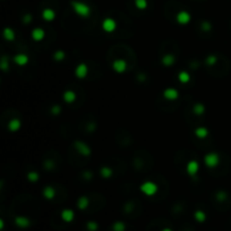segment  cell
Returning a JSON list of instances; mask_svg holds the SVG:
<instances>
[{"label": "cell", "mask_w": 231, "mask_h": 231, "mask_svg": "<svg viewBox=\"0 0 231 231\" xmlns=\"http://www.w3.org/2000/svg\"><path fill=\"white\" fill-rule=\"evenodd\" d=\"M71 7L75 10V12L80 17L87 18L90 15V8L88 5L80 2V1H72L71 2Z\"/></svg>", "instance_id": "1"}, {"label": "cell", "mask_w": 231, "mask_h": 231, "mask_svg": "<svg viewBox=\"0 0 231 231\" xmlns=\"http://www.w3.org/2000/svg\"><path fill=\"white\" fill-rule=\"evenodd\" d=\"M204 164L206 167L215 168L220 164V156L216 152H209L204 156Z\"/></svg>", "instance_id": "2"}, {"label": "cell", "mask_w": 231, "mask_h": 231, "mask_svg": "<svg viewBox=\"0 0 231 231\" xmlns=\"http://www.w3.org/2000/svg\"><path fill=\"white\" fill-rule=\"evenodd\" d=\"M140 190H141L142 193L144 194V195H147V196H153V195L158 192V186H157L156 183L148 180V182H144V183L140 186Z\"/></svg>", "instance_id": "3"}, {"label": "cell", "mask_w": 231, "mask_h": 231, "mask_svg": "<svg viewBox=\"0 0 231 231\" xmlns=\"http://www.w3.org/2000/svg\"><path fill=\"white\" fill-rule=\"evenodd\" d=\"M73 147H75V149L78 151L79 155H81V156L88 157L90 156V153H91L90 148L85 142H82V141H75L73 142Z\"/></svg>", "instance_id": "4"}, {"label": "cell", "mask_w": 231, "mask_h": 231, "mask_svg": "<svg viewBox=\"0 0 231 231\" xmlns=\"http://www.w3.org/2000/svg\"><path fill=\"white\" fill-rule=\"evenodd\" d=\"M112 68H113V70L115 71V72H117V73H123V72H125V70H126L127 63H126V61L123 59H116L115 61H113Z\"/></svg>", "instance_id": "5"}, {"label": "cell", "mask_w": 231, "mask_h": 231, "mask_svg": "<svg viewBox=\"0 0 231 231\" xmlns=\"http://www.w3.org/2000/svg\"><path fill=\"white\" fill-rule=\"evenodd\" d=\"M101 27L106 33H112L116 30V22L113 18H105L101 23Z\"/></svg>", "instance_id": "6"}, {"label": "cell", "mask_w": 231, "mask_h": 231, "mask_svg": "<svg viewBox=\"0 0 231 231\" xmlns=\"http://www.w3.org/2000/svg\"><path fill=\"white\" fill-rule=\"evenodd\" d=\"M200 164L196 160H190L186 165V172L190 176H195L198 172Z\"/></svg>", "instance_id": "7"}, {"label": "cell", "mask_w": 231, "mask_h": 231, "mask_svg": "<svg viewBox=\"0 0 231 231\" xmlns=\"http://www.w3.org/2000/svg\"><path fill=\"white\" fill-rule=\"evenodd\" d=\"M162 96H164V98L167 99V101H176L179 96V93H178V90L175 89V88H167V89L164 90Z\"/></svg>", "instance_id": "8"}, {"label": "cell", "mask_w": 231, "mask_h": 231, "mask_svg": "<svg viewBox=\"0 0 231 231\" xmlns=\"http://www.w3.org/2000/svg\"><path fill=\"white\" fill-rule=\"evenodd\" d=\"M75 75L77 78L79 79H84L88 75V67H87L86 63H79L77 67H76L75 70Z\"/></svg>", "instance_id": "9"}, {"label": "cell", "mask_w": 231, "mask_h": 231, "mask_svg": "<svg viewBox=\"0 0 231 231\" xmlns=\"http://www.w3.org/2000/svg\"><path fill=\"white\" fill-rule=\"evenodd\" d=\"M176 20H177L179 25H187L190 22V15L185 10L179 11L178 14L176 15Z\"/></svg>", "instance_id": "10"}, {"label": "cell", "mask_w": 231, "mask_h": 231, "mask_svg": "<svg viewBox=\"0 0 231 231\" xmlns=\"http://www.w3.org/2000/svg\"><path fill=\"white\" fill-rule=\"evenodd\" d=\"M12 61H14V62H15L17 66H20V67H23V66H26V64L28 63V61H30V58H28L26 54H24V53H19V54H16V55L14 56Z\"/></svg>", "instance_id": "11"}, {"label": "cell", "mask_w": 231, "mask_h": 231, "mask_svg": "<svg viewBox=\"0 0 231 231\" xmlns=\"http://www.w3.org/2000/svg\"><path fill=\"white\" fill-rule=\"evenodd\" d=\"M44 37H45V32L42 30V28H40V27L34 28V30H32V38H33L34 41L40 42Z\"/></svg>", "instance_id": "12"}, {"label": "cell", "mask_w": 231, "mask_h": 231, "mask_svg": "<svg viewBox=\"0 0 231 231\" xmlns=\"http://www.w3.org/2000/svg\"><path fill=\"white\" fill-rule=\"evenodd\" d=\"M20 126H22V122L18 119H10L9 123H8V130L10 131V132H17L20 129Z\"/></svg>", "instance_id": "13"}, {"label": "cell", "mask_w": 231, "mask_h": 231, "mask_svg": "<svg viewBox=\"0 0 231 231\" xmlns=\"http://www.w3.org/2000/svg\"><path fill=\"white\" fill-rule=\"evenodd\" d=\"M42 17L44 20L46 22H52L53 19L55 18V11L53 9H50V8H46L44 10L42 11Z\"/></svg>", "instance_id": "14"}, {"label": "cell", "mask_w": 231, "mask_h": 231, "mask_svg": "<svg viewBox=\"0 0 231 231\" xmlns=\"http://www.w3.org/2000/svg\"><path fill=\"white\" fill-rule=\"evenodd\" d=\"M61 218L62 220L66 222H71V221L75 219V212L70 209H66L61 212Z\"/></svg>", "instance_id": "15"}, {"label": "cell", "mask_w": 231, "mask_h": 231, "mask_svg": "<svg viewBox=\"0 0 231 231\" xmlns=\"http://www.w3.org/2000/svg\"><path fill=\"white\" fill-rule=\"evenodd\" d=\"M15 223L19 228H27L30 224V221L26 216H17L15 219Z\"/></svg>", "instance_id": "16"}, {"label": "cell", "mask_w": 231, "mask_h": 231, "mask_svg": "<svg viewBox=\"0 0 231 231\" xmlns=\"http://www.w3.org/2000/svg\"><path fill=\"white\" fill-rule=\"evenodd\" d=\"M176 61V58L174 54H166V55L162 56V59H161V63L164 64L165 67H170L172 64L175 63Z\"/></svg>", "instance_id": "17"}, {"label": "cell", "mask_w": 231, "mask_h": 231, "mask_svg": "<svg viewBox=\"0 0 231 231\" xmlns=\"http://www.w3.org/2000/svg\"><path fill=\"white\" fill-rule=\"evenodd\" d=\"M76 98H77V95H76L75 91H72V90H67V91H64L63 94V101L68 104H71V103H73L76 101Z\"/></svg>", "instance_id": "18"}, {"label": "cell", "mask_w": 231, "mask_h": 231, "mask_svg": "<svg viewBox=\"0 0 231 231\" xmlns=\"http://www.w3.org/2000/svg\"><path fill=\"white\" fill-rule=\"evenodd\" d=\"M194 133H195V135H196L198 139H204L209 135V130L204 126H200L197 127V129H195Z\"/></svg>", "instance_id": "19"}, {"label": "cell", "mask_w": 231, "mask_h": 231, "mask_svg": "<svg viewBox=\"0 0 231 231\" xmlns=\"http://www.w3.org/2000/svg\"><path fill=\"white\" fill-rule=\"evenodd\" d=\"M43 196L48 200H52L55 196V190L52 186H46L43 190Z\"/></svg>", "instance_id": "20"}, {"label": "cell", "mask_w": 231, "mask_h": 231, "mask_svg": "<svg viewBox=\"0 0 231 231\" xmlns=\"http://www.w3.org/2000/svg\"><path fill=\"white\" fill-rule=\"evenodd\" d=\"M77 205H78V208L80 210L87 209V208H88V205H89V200H88L87 196H81V197H79Z\"/></svg>", "instance_id": "21"}, {"label": "cell", "mask_w": 231, "mask_h": 231, "mask_svg": "<svg viewBox=\"0 0 231 231\" xmlns=\"http://www.w3.org/2000/svg\"><path fill=\"white\" fill-rule=\"evenodd\" d=\"M178 80L182 84H187L190 80V75L187 71H180L178 73Z\"/></svg>", "instance_id": "22"}, {"label": "cell", "mask_w": 231, "mask_h": 231, "mask_svg": "<svg viewBox=\"0 0 231 231\" xmlns=\"http://www.w3.org/2000/svg\"><path fill=\"white\" fill-rule=\"evenodd\" d=\"M4 37L9 42L14 41L15 40V32L9 27H6L4 30Z\"/></svg>", "instance_id": "23"}, {"label": "cell", "mask_w": 231, "mask_h": 231, "mask_svg": "<svg viewBox=\"0 0 231 231\" xmlns=\"http://www.w3.org/2000/svg\"><path fill=\"white\" fill-rule=\"evenodd\" d=\"M193 112L195 115H202L205 112V106L203 104H201V103H197V104L194 105Z\"/></svg>", "instance_id": "24"}, {"label": "cell", "mask_w": 231, "mask_h": 231, "mask_svg": "<svg viewBox=\"0 0 231 231\" xmlns=\"http://www.w3.org/2000/svg\"><path fill=\"white\" fill-rule=\"evenodd\" d=\"M101 175L104 178H109L113 175V169L111 167H103L101 169Z\"/></svg>", "instance_id": "25"}, {"label": "cell", "mask_w": 231, "mask_h": 231, "mask_svg": "<svg viewBox=\"0 0 231 231\" xmlns=\"http://www.w3.org/2000/svg\"><path fill=\"white\" fill-rule=\"evenodd\" d=\"M194 216H195V220L198 221V222H204L205 219H206V214H205L203 211H200V210L195 212Z\"/></svg>", "instance_id": "26"}, {"label": "cell", "mask_w": 231, "mask_h": 231, "mask_svg": "<svg viewBox=\"0 0 231 231\" xmlns=\"http://www.w3.org/2000/svg\"><path fill=\"white\" fill-rule=\"evenodd\" d=\"M134 4H135V7L138 8V9H145V8L148 7V1L147 0H134Z\"/></svg>", "instance_id": "27"}, {"label": "cell", "mask_w": 231, "mask_h": 231, "mask_svg": "<svg viewBox=\"0 0 231 231\" xmlns=\"http://www.w3.org/2000/svg\"><path fill=\"white\" fill-rule=\"evenodd\" d=\"M0 67H1V70L2 71H7L8 68H9V61L7 60L6 56H2L1 58V61H0Z\"/></svg>", "instance_id": "28"}, {"label": "cell", "mask_w": 231, "mask_h": 231, "mask_svg": "<svg viewBox=\"0 0 231 231\" xmlns=\"http://www.w3.org/2000/svg\"><path fill=\"white\" fill-rule=\"evenodd\" d=\"M113 231H124L125 230V224L123 223V222H121V221H119V222H115V223L113 224Z\"/></svg>", "instance_id": "29"}, {"label": "cell", "mask_w": 231, "mask_h": 231, "mask_svg": "<svg viewBox=\"0 0 231 231\" xmlns=\"http://www.w3.org/2000/svg\"><path fill=\"white\" fill-rule=\"evenodd\" d=\"M216 61H218V58H216V55H214V54H211V55H209L206 59H205V63L208 64V66H213V64H215L216 63Z\"/></svg>", "instance_id": "30"}, {"label": "cell", "mask_w": 231, "mask_h": 231, "mask_svg": "<svg viewBox=\"0 0 231 231\" xmlns=\"http://www.w3.org/2000/svg\"><path fill=\"white\" fill-rule=\"evenodd\" d=\"M53 58H54L55 61L60 62V61H62V60L66 58V53H64L63 51H56V52L53 54Z\"/></svg>", "instance_id": "31"}, {"label": "cell", "mask_w": 231, "mask_h": 231, "mask_svg": "<svg viewBox=\"0 0 231 231\" xmlns=\"http://www.w3.org/2000/svg\"><path fill=\"white\" fill-rule=\"evenodd\" d=\"M27 179L30 182H37L38 180V174L36 172H30L27 174Z\"/></svg>", "instance_id": "32"}, {"label": "cell", "mask_w": 231, "mask_h": 231, "mask_svg": "<svg viewBox=\"0 0 231 231\" xmlns=\"http://www.w3.org/2000/svg\"><path fill=\"white\" fill-rule=\"evenodd\" d=\"M97 228H98V224L96 223V222H88L87 223V229L89 231H96L97 230Z\"/></svg>", "instance_id": "33"}, {"label": "cell", "mask_w": 231, "mask_h": 231, "mask_svg": "<svg viewBox=\"0 0 231 231\" xmlns=\"http://www.w3.org/2000/svg\"><path fill=\"white\" fill-rule=\"evenodd\" d=\"M51 113H52L53 115H59L60 113H61V107H60L59 105H54L51 108Z\"/></svg>", "instance_id": "34"}, {"label": "cell", "mask_w": 231, "mask_h": 231, "mask_svg": "<svg viewBox=\"0 0 231 231\" xmlns=\"http://www.w3.org/2000/svg\"><path fill=\"white\" fill-rule=\"evenodd\" d=\"M216 198L219 200V201H223L227 198V194L224 193V192H219V193L216 194Z\"/></svg>", "instance_id": "35"}, {"label": "cell", "mask_w": 231, "mask_h": 231, "mask_svg": "<svg viewBox=\"0 0 231 231\" xmlns=\"http://www.w3.org/2000/svg\"><path fill=\"white\" fill-rule=\"evenodd\" d=\"M201 27H202V30H203L208 32V30H211V24H210V23H208V22H204L203 24H202Z\"/></svg>", "instance_id": "36"}, {"label": "cell", "mask_w": 231, "mask_h": 231, "mask_svg": "<svg viewBox=\"0 0 231 231\" xmlns=\"http://www.w3.org/2000/svg\"><path fill=\"white\" fill-rule=\"evenodd\" d=\"M52 165H53V162H52V161H48V164H46V167H48V170H50V169H51V168H52Z\"/></svg>", "instance_id": "37"}, {"label": "cell", "mask_w": 231, "mask_h": 231, "mask_svg": "<svg viewBox=\"0 0 231 231\" xmlns=\"http://www.w3.org/2000/svg\"><path fill=\"white\" fill-rule=\"evenodd\" d=\"M30 19H32V17H30V15H27V17H25V22L30 23Z\"/></svg>", "instance_id": "38"}, {"label": "cell", "mask_w": 231, "mask_h": 231, "mask_svg": "<svg viewBox=\"0 0 231 231\" xmlns=\"http://www.w3.org/2000/svg\"><path fill=\"white\" fill-rule=\"evenodd\" d=\"M162 231H172V230H170V229H164Z\"/></svg>", "instance_id": "39"}]
</instances>
